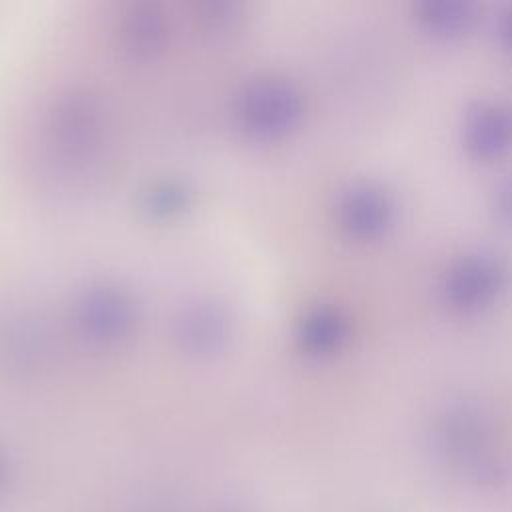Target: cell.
<instances>
[{"mask_svg":"<svg viewBox=\"0 0 512 512\" xmlns=\"http://www.w3.org/2000/svg\"><path fill=\"white\" fill-rule=\"evenodd\" d=\"M500 270L490 266V264H472L458 274V280L454 282L452 290H456L460 296V302H482L486 294L498 286Z\"/></svg>","mask_w":512,"mask_h":512,"instance_id":"1","label":"cell"},{"mask_svg":"<svg viewBox=\"0 0 512 512\" xmlns=\"http://www.w3.org/2000/svg\"><path fill=\"white\" fill-rule=\"evenodd\" d=\"M476 128V142L480 144L482 150H496L502 146L510 134V124L500 116V114H488L480 118V122L474 126Z\"/></svg>","mask_w":512,"mask_h":512,"instance_id":"2","label":"cell"}]
</instances>
